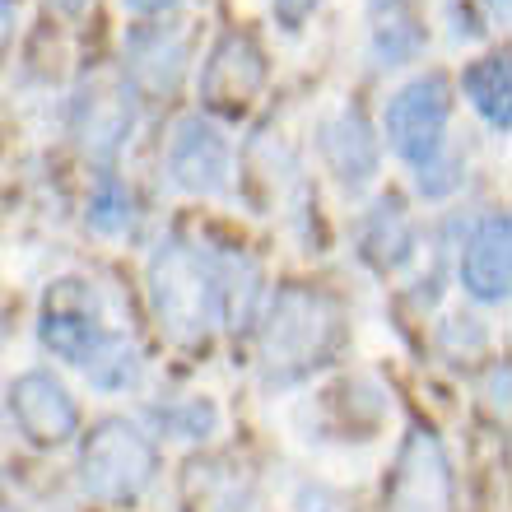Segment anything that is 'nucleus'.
<instances>
[{"instance_id":"obj_4","label":"nucleus","mask_w":512,"mask_h":512,"mask_svg":"<svg viewBox=\"0 0 512 512\" xmlns=\"http://www.w3.org/2000/svg\"><path fill=\"white\" fill-rule=\"evenodd\" d=\"M452 117V84L447 75L429 70L396 89L387 103V145L401 154L405 163H424L429 154L443 149V126Z\"/></svg>"},{"instance_id":"obj_5","label":"nucleus","mask_w":512,"mask_h":512,"mask_svg":"<svg viewBox=\"0 0 512 512\" xmlns=\"http://www.w3.org/2000/svg\"><path fill=\"white\" fill-rule=\"evenodd\" d=\"M382 503L387 512H452V466L433 429L405 433Z\"/></svg>"},{"instance_id":"obj_18","label":"nucleus","mask_w":512,"mask_h":512,"mask_svg":"<svg viewBox=\"0 0 512 512\" xmlns=\"http://www.w3.org/2000/svg\"><path fill=\"white\" fill-rule=\"evenodd\" d=\"M89 378L98 382V387H131L135 378H140V359H135L131 345H122V340L112 336L103 350H98V359L89 364Z\"/></svg>"},{"instance_id":"obj_12","label":"nucleus","mask_w":512,"mask_h":512,"mask_svg":"<svg viewBox=\"0 0 512 512\" xmlns=\"http://www.w3.org/2000/svg\"><path fill=\"white\" fill-rule=\"evenodd\" d=\"M508 256V215H485L466 238V252H461V289L480 303H503L512 280Z\"/></svg>"},{"instance_id":"obj_24","label":"nucleus","mask_w":512,"mask_h":512,"mask_svg":"<svg viewBox=\"0 0 512 512\" xmlns=\"http://www.w3.org/2000/svg\"><path fill=\"white\" fill-rule=\"evenodd\" d=\"M14 19V0H0V38H5V28H10Z\"/></svg>"},{"instance_id":"obj_2","label":"nucleus","mask_w":512,"mask_h":512,"mask_svg":"<svg viewBox=\"0 0 512 512\" xmlns=\"http://www.w3.org/2000/svg\"><path fill=\"white\" fill-rule=\"evenodd\" d=\"M149 298L168 340L205 345L210 326L219 322V256H205L182 238L163 243L149 261Z\"/></svg>"},{"instance_id":"obj_27","label":"nucleus","mask_w":512,"mask_h":512,"mask_svg":"<svg viewBox=\"0 0 512 512\" xmlns=\"http://www.w3.org/2000/svg\"><path fill=\"white\" fill-rule=\"evenodd\" d=\"M0 512H14V508H5V503H0Z\"/></svg>"},{"instance_id":"obj_23","label":"nucleus","mask_w":512,"mask_h":512,"mask_svg":"<svg viewBox=\"0 0 512 512\" xmlns=\"http://www.w3.org/2000/svg\"><path fill=\"white\" fill-rule=\"evenodd\" d=\"M131 14H168V10H177L182 0H122Z\"/></svg>"},{"instance_id":"obj_10","label":"nucleus","mask_w":512,"mask_h":512,"mask_svg":"<svg viewBox=\"0 0 512 512\" xmlns=\"http://www.w3.org/2000/svg\"><path fill=\"white\" fill-rule=\"evenodd\" d=\"M131 126H135V103L131 89H122V84H94L75 103V135H80V149L89 159L108 163L131 140Z\"/></svg>"},{"instance_id":"obj_7","label":"nucleus","mask_w":512,"mask_h":512,"mask_svg":"<svg viewBox=\"0 0 512 512\" xmlns=\"http://www.w3.org/2000/svg\"><path fill=\"white\" fill-rule=\"evenodd\" d=\"M10 415L33 447H66L80 433V410L52 373H24L10 382Z\"/></svg>"},{"instance_id":"obj_16","label":"nucleus","mask_w":512,"mask_h":512,"mask_svg":"<svg viewBox=\"0 0 512 512\" xmlns=\"http://www.w3.org/2000/svg\"><path fill=\"white\" fill-rule=\"evenodd\" d=\"M461 89L475 103V112L485 117L489 126L508 131L512 126V80H508V52L499 56H480L475 66H466L461 75Z\"/></svg>"},{"instance_id":"obj_14","label":"nucleus","mask_w":512,"mask_h":512,"mask_svg":"<svg viewBox=\"0 0 512 512\" xmlns=\"http://www.w3.org/2000/svg\"><path fill=\"white\" fill-rule=\"evenodd\" d=\"M182 485H187V503L196 512H243L252 480L233 461L205 457V461H191Z\"/></svg>"},{"instance_id":"obj_6","label":"nucleus","mask_w":512,"mask_h":512,"mask_svg":"<svg viewBox=\"0 0 512 512\" xmlns=\"http://www.w3.org/2000/svg\"><path fill=\"white\" fill-rule=\"evenodd\" d=\"M266 84V52L252 33H224L201 70V103L219 117H243Z\"/></svg>"},{"instance_id":"obj_3","label":"nucleus","mask_w":512,"mask_h":512,"mask_svg":"<svg viewBox=\"0 0 512 512\" xmlns=\"http://www.w3.org/2000/svg\"><path fill=\"white\" fill-rule=\"evenodd\" d=\"M159 471V447L140 433L131 419H103L84 438L80 452V485L98 503H131Z\"/></svg>"},{"instance_id":"obj_15","label":"nucleus","mask_w":512,"mask_h":512,"mask_svg":"<svg viewBox=\"0 0 512 512\" xmlns=\"http://www.w3.org/2000/svg\"><path fill=\"white\" fill-rule=\"evenodd\" d=\"M410 247H415V229H410L401 201H378L364 224V238H359L364 261L378 270H396L410 256Z\"/></svg>"},{"instance_id":"obj_8","label":"nucleus","mask_w":512,"mask_h":512,"mask_svg":"<svg viewBox=\"0 0 512 512\" xmlns=\"http://www.w3.org/2000/svg\"><path fill=\"white\" fill-rule=\"evenodd\" d=\"M38 336L42 345L66 359V364H80L89 368L98 359V350L108 345V331L98 326L94 317V303H84V289L80 280H61L56 294H47V308H42V322H38Z\"/></svg>"},{"instance_id":"obj_11","label":"nucleus","mask_w":512,"mask_h":512,"mask_svg":"<svg viewBox=\"0 0 512 512\" xmlns=\"http://www.w3.org/2000/svg\"><path fill=\"white\" fill-rule=\"evenodd\" d=\"M187 70V33L173 24H145L126 42V75L145 94H173Z\"/></svg>"},{"instance_id":"obj_13","label":"nucleus","mask_w":512,"mask_h":512,"mask_svg":"<svg viewBox=\"0 0 512 512\" xmlns=\"http://www.w3.org/2000/svg\"><path fill=\"white\" fill-rule=\"evenodd\" d=\"M322 154L345 187H364L378 173V135L364 112L340 108L331 122H322Z\"/></svg>"},{"instance_id":"obj_19","label":"nucleus","mask_w":512,"mask_h":512,"mask_svg":"<svg viewBox=\"0 0 512 512\" xmlns=\"http://www.w3.org/2000/svg\"><path fill=\"white\" fill-rule=\"evenodd\" d=\"M461 159L457 154H447V149H438V154H429V159L415 168V187L429 196V201H443V196H452V191L461 187Z\"/></svg>"},{"instance_id":"obj_17","label":"nucleus","mask_w":512,"mask_h":512,"mask_svg":"<svg viewBox=\"0 0 512 512\" xmlns=\"http://www.w3.org/2000/svg\"><path fill=\"white\" fill-rule=\"evenodd\" d=\"M89 229L108 233V238H122V233L135 229L131 191H126L117 177H103L94 187V196H89Z\"/></svg>"},{"instance_id":"obj_22","label":"nucleus","mask_w":512,"mask_h":512,"mask_svg":"<svg viewBox=\"0 0 512 512\" xmlns=\"http://www.w3.org/2000/svg\"><path fill=\"white\" fill-rule=\"evenodd\" d=\"M317 5H322V0H275V14H280L284 28H298Z\"/></svg>"},{"instance_id":"obj_26","label":"nucleus","mask_w":512,"mask_h":512,"mask_svg":"<svg viewBox=\"0 0 512 512\" xmlns=\"http://www.w3.org/2000/svg\"><path fill=\"white\" fill-rule=\"evenodd\" d=\"M373 10H391V5H401V0H368Z\"/></svg>"},{"instance_id":"obj_21","label":"nucleus","mask_w":512,"mask_h":512,"mask_svg":"<svg viewBox=\"0 0 512 512\" xmlns=\"http://www.w3.org/2000/svg\"><path fill=\"white\" fill-rule=\"evenodd\" d=\"M168 419H173V429L182 433V438H205V433L215 429V405L191 401L187 410H177V415H168Z\"/></svg>"},{"instance_id":"obj_9","label":"nucleus","mask_w":512,"mask_h":512,"mask_svg":"<svg viewBox=\"0 0 512 512\" xmlns=\"http://www.w3.org/2000/svg\"><path fill=\"white\" fill-rule=\"evenodd\" d=\"M229 168H233V149L219 126L201 122V117L177 122V135L168 145V173H173L177 187L191 191V196H215L229 182Z\"/></svg>"},{"instance_id":"obj_20","label":"nucleus","mask_w":512,"mask_h":512,"mask_svg":"<svg viewBox=\"0 0 512 512\" xmlns=\"http://www.w3.org/2000/svg\"><path fill=\"white\" fill-rule=\"evenodd\" d=\"M424 47V33H419L410 19H391L378 28V56L382 66H401V61H415V52Z\"/></svg>"},{"instance_id":"obj_25","label":"nucleus","mask_w":512,"mask_h":512,"mask_svg":"<svg viewBox=\"0 0 512 512\" xmlns=\"http://www.w3.org/2000/svg\"><path fill=\"white\" fill-rule=\"evenodd\" d=\"M52 5H56V10H80L84 0H52Z\"/></svg>"},{"instance_id":"obj_1","label":"nucleus","mask_w":512,"mask_h":512,"mask_svg":"<svg viewBox=\"0 0 512 512\" xmlns=\"http://www.w3.org/2000/svg\"><path fill=\"white\" fill-rule=\"evenodd\" d=\"M345 340L340 303L312 284H284L261 317V364L270 378H303L322 368Z\"/></svg>"}]
</instances>
